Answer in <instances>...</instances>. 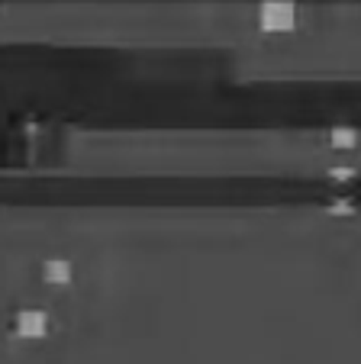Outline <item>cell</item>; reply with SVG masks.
Wrapping results in <instances>:
<instances>
[{
    "mask_svg": "<svg viewBox=\"0 0 361 364\" xmlns=\"http://www.w3.org/2000/svg\"><path fill=\"white\" fill-rule=\"evenodd\" d=\"M329 139H333L335 145H342V149H348V145H355V142H358V136H355L352 129H345V126H339V129H333V132H329Z\"/></svg>",
    "mask_w": 361,
    "mask_h": 364,
    "instance_id": "obj_4",
    "label": "cell"
},
{
    "mask_svg": "<svg viewBox=\"0 0 361 364\" xmlns=\"http://www.w3.org/2000/svg\"><path fill=\"white\" fill-rule=\"evenodd\" d=\"M14 332L20 338L48 336V313L46 309H20V313L14 316Z\"/></svg>",
    "mask_w": 361,
    "mask_h": 364,
    "instance_id": "obj_2",
    "label": "cell"
},
{
    "mask_svg": "<svg viewBox=\"0 0 361 364\" xmlns=\"http://www.w3.org/2000/svg\"><path fill=\"white\" fill-rule=\"evenodd\" d=\"M39 274H42V281L52 284V287H65V284H71V277H75V264H71L68 258H48V262H42Z\"/></svg>",
    "mask_w": 361,
    "mask_h": 364,
    "instance_id": "obj_3",
    "label": "cell"
},
{
    "mask_svg": "<svg viewBox=\"0 0 361 364\" xmlns=\"http://www.w3.org/2000/svg\"><path fill=\"white\" fill-rule=\"evenodd\" d=\"M258 26L281 33V29H293L297 26V7L287 0H265L258 7Z\"/></svg>",
    "mask_w": 361,
    "mask_h": 364,
    "instance_id": "obj_1",
    "label": "cell"
}]
</instances>
